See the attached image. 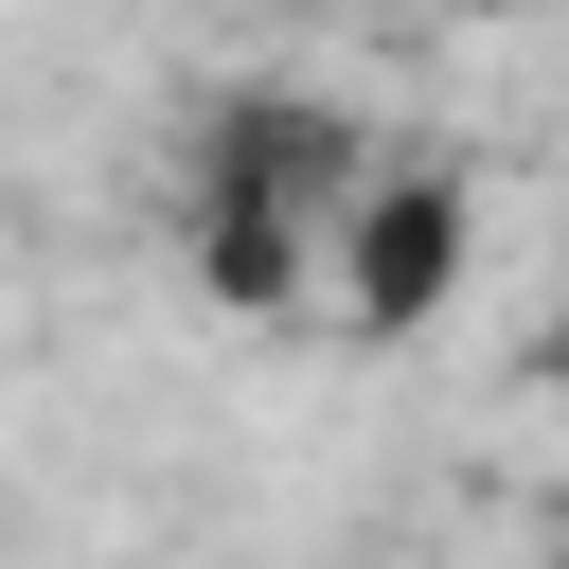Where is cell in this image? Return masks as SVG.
<instances>
[{
    "mask_svg": "<svg viewBox=\"0 0 569 569\" xmlns=\"http://www.w3.org/2000/svg\"><path fill=\"white\" fill-rule=\"evenodd\" d=\"M480 18H516V0H480Z\"/></svg>",
    "mask_w": 569,
    "mask_h": 569,
    "instance_id": "277c9868",
    "label": "cell"
},
{
    "mask_svg": "<svg viewBox=\"0 0 569 569\" xmlns=\"http://www.w3.org/2000/svg\"><path fill=\"white\" fill-rule=\"evenodd\" d=\"M356 178H373V124L320 107V89L196 107V142H178V249H196V284L213 302H302L320 249H338V213H356Z\"/></svg>",
    "mask_w": 569,
    "mask_h": 569,
    "instance_id": "6da1fadb",
    "label": "cell"
},
{
    "mask_svg": "<svg viewBox=\"0 0 569 569\" xmlns=\"http://www.w3.org/2000/svg\"><path fill=\"white\" fill-rule=\"evenodd\" d=\"M462 267H480V178L373 142V178H356V213H338V249H320L338 320H356V338H409V320L462 302Z\"/></svg>",
    "mask_w": 569,
    "mask_h": 569,
    "instance_id": "7a4b0ae2",
    "label": "cell"
},
{
    "mask_svg": "<svg viewBox=\"0 0 569 569\" xmlns=\"http://www.w3.org/2000/svg\"><path fill=\"white\" fill-rule=\"evenodd\" d=\"M551 373H569V302H551Z\"/></svg>",
    "mask_w": 569,
    "mask_h": 569,
    "instance_id": "3957f363",
    "label": "cell"
}]
</instances>
